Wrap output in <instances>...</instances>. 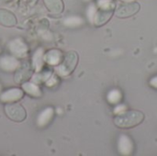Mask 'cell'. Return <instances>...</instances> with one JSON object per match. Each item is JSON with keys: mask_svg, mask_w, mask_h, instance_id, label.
I'll return each mask as SVG.
<instances>
[{"mask_svg": "<svg viewBox=\"0 0 157 156\" xmlns=\"http://www.w3.org/2000/svg\"><path fill=\"white\" fill-rule=\"evenodd\" d=\"M144 120V114L139 110H126L125 112L116 115L114 123L121 129H131L140 125Z\"/></svg>", "mask_w": 157, "mask_h": 156, "instance_id": "6da1fadb", "label": "cell"}, {"mask_svg": "<svg viewBox=\"0 0 157 156\" xmlns=\"http://www.w3.org/2000/svg\"><path fill=\"white\" fill-rule=\"evenodd\" d=\"M140 9H141V6L135 0L132 2H125V3L123 2L116 9L115 15L120 18H127L137 14L140 11Z\"/></svg>", "mask_w": 157, "mask_h": 156, "instance_id": "7a4b0ae2", "label": "cell"}, {"mask_svg": "<svg viewBox=\"0 0 157 156\" xmlns=\"http://www.w3.org/2000/svg\"><path fill=\"white\" fill-rule=\"evenodd\" d=\"M134 151V144L132 140L125 134H121L118 140V152L120 154L128 156L132 154Z\"/></svg>", "mask_w": 157, "mask_h": 156, "instance_id": "3957f363", "label": "cell"}, {"mask_svg": "<svg viewBox=\"0 0 157 156\" xmlns=\"http://www.w3.org/2000/svg\"><path fill=\"white\" fill-rule=\"evenodd\" d=\"M114 14V10H108V9H98L94 20L96 26H102L107 23Z\"/></svg>", "mask_w": 157, "mask_h": 156, "instance_id": "277c9868", "label": "cell"}, {"mask_svg": "<svg viewBox=\"0 0 157 156\" xmlns=\"http://www.w3.org/2000/svg\"><path fill=\"white\" fill-rule=\"evenodd\" d=\"M122 99V94L119 89H112L107 95V100L112 105H117L121 103Z\"/></svg>", "mask_w": 157, "mask_h": 156, "instance_id": "5b68a950", "label": "cell"}, {"mask_svg": "<svg viewBox=\"0 0 157 156\" xmlns=\"http://www.w3.org/2000/svg\"><path fill=\"white\" fill-rule=\"evenodd\" d=\"M52 113L53 111L52 108H47L44 111H42L38 118V124L40 126H44L47 123H49L51 118L52 117Z\"/></svg>", "mask_w": 157, "mask_h": 156, "instance_id": "8992f818", "label": "cell"}, {"mask_svg": "<svg viewBox=\"0 0 157 156\" xmlns=\"http://www.w3.org/2000/svg\"><path fill=\"white\" fill-rule=\"evenodd\" d=\"M97 6L98 9H108V10H115L116 4L114 0H98Z\"/></svg>", "mask_w": 157, "mask_h": 156, "instance_id": "52a82bcc", "label": "cell"}, {"mask_svg": "<svg viewBox=\"0 0 157 156\" xmlns=\"http://www.w3.org/2000/svg\"><path fill=\"white\" fill-rule=\"evenodd\" d=\"M83 23H84L83 18H81L79 17H69L65 18V20H64V24L71 28L78 27V26L82 25Z\"/></svg>", "mask_w": 157, "mask_h": 156, "instance_id": "ba28073f", "label": "cell"}, {"mask_svg": "<svg viewBox=\"0 0 157 156\" xmlns=\"http://www.w3.org/2000/svg\"><path fill=\"white\" fill-rule=\"evenodd\" d=\"M97 12H98V6L96 5H94V4L90 5L89 7L87 8V17L90 20V22L94 23Z\"/></svg>", "mask_w": 157, "mask_h": 156, "instance_id": "9c48e42d", "label": "cell"}, {"mask_svg": "<svg viewBox=\"0 0 157 156\" xmlns=\"http://www.w3.org/2000/svg\"><path fill=\"white\" fill-rule=\"evenodd\" d=\"M126 110H127L126 105L119 103V104H117V106H116V108L114 109V113H115V115H119V114H121V113L125 112Z\"/></svg>", "mask_w": 157, "mask_h": 156, "instance_id": "30bf717a", "label": "cell"}, {"mask_svg": "<svg viewBox=\"0 0 157 156\" xmlns=\"http://www.w3.org/2000/svg\"><path fill=\"white\" fill-rule=\"evenodd\" d=\"M149 85H150V86H152L153 88L157 89V75L156 76H154L153 78H151V80L149 81Z\"/></svg>", "mask_w": 157, "mask_h": 156, "instance_id": "8fae6325", "label": "cell"}, {"mask_svg": "<svg viewBox=\"0 0 157 156\" xmlns=\"http://www.w3.org/2000/svg\"><path fill=\"white\" fill-rule=\"evenodd\" d=\"M121 1L125 3V2H132V1H134V0H121Z\"/></svg>", "mask_w": 157, "mask_h": 156, "instance_id": "7c38bea8", "label": "cell"}, {"mask_svg": "<svg viewBox=\"0 0 157 156\" xmlns=\"http://www.w3.org/2000/svg\"><path fill=\"white\" fill-rule=\"evenodd\" d=\"M0 91H1V85H0Z\"/></svg>", "mask_w": 157, "mask_h": 156, "instance_id": "4fadbf2b", "label": "cell"}, {"mask_svg": "<svg viewBox=\"0 0 157 156\" xmlns=\"http://www.w3.org/2000/svg\"><path fill=\"white\" fill-rule=\"evenodd\" d=\"M86 1H89V0H86Z\"/></svg>", "mask_w": 157, "mask_h": 156, "instance_id": "5bb4252c", "label": "cell"}]
</instances>
